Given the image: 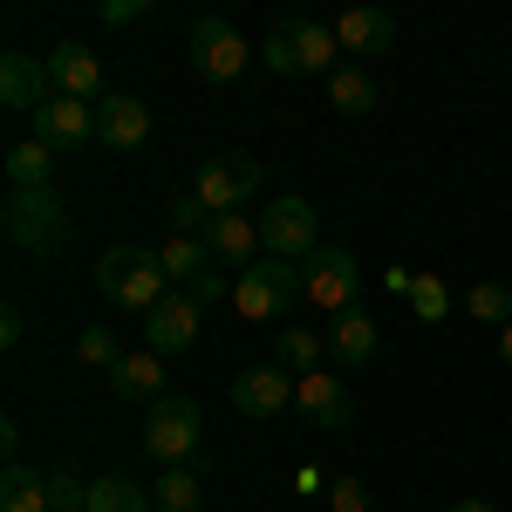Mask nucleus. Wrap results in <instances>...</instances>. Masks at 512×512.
Listing matches in <instances>:
<instances>
[{
  "label": "nucleus",
  "instance_id": "423d86ee",
  "mask_svg": "<svg viewBox=\"0 0 512 512\" xmlns=\"http://www.w3.org/2000/svg\"><path fill=\"white\" fill-rule=\"evenodd\" d=\"M158 260H164V274H171V287H178V294H192L198 308H212V301H226V294H233V274L212 260V246H205V239L171 233L158 246Z\"/></svg>",
  "mask_w": 512,
  "mask_h": 512
},
{
  "label": "nucleus",
  "instance_id": "c756f323",
  "mask_svg": "<svg viewBox=\"0 0 512 512\" xmlns=\"http://www.w3.org/2000/svg\"><path fill=\"white\" fill-rule=\"evenodd\" d=\"M410 308H417V315H424V321H444V315H451V287H444V280H437V274L410 280Z\"/></svg>",
  "mask_w": 512,
  "mask_h": 512
},
{
  "label": "nucleus",
  "instance_id": "ddd939ff",
  "mask_svg": "<svg viewBox=\"0 0 512 512\" xmlns=\"http://www.w3.org/2000/svg\"><path fill=\"white\" fill-rule=\"evenodd\" d=\"M96 144L117 151V158L144 151V144H151V103H137V96H103V103H96Z\"/></svg>",
  "mask_w": 512,
  "mask_h": 512
},
{
  "label": "nucleus",
  "instance_id": "7ed1b4c3",
  "mask_svg": "<svg viewBox=\"0 0 512 512\" xmlns=\"http://www.w3.org/2000/svg\"><path fill=\"white\" fill-rule=\"evenodd\" d=\"M137 444H144V458L151 465H192L198 458V444H205V417H198V403L192 396H158L151 410H144V431H137Z\"/></svg>",
  "mask_w": 512,
  "mask_h": 512
},
{
  "label": "nucleus",
  "instance_id": "9b49d317",
  "mask_svg": "<svg viewBox=\"0 0 512 512\" xmlns=\"http://www.w3.org/2000/svg\"><path fill=\"white\" fill-rule=\"evenodd\" d=\"M294 410H301L315 431H349V424H355L349 376H335V369H315V376H301V390H294Z\"/></svg>",
  "mask_w": 512,
  "mask_h": 512
},
{
  "label": "nucleus",
  "instance_id": "39448f33",
  "mask_svg": "<svg viewBox=\"0 0 512 512\" xmlns=\"http://www.w3.org/2000/svg\"><path fill=\"white\" fill-rule=\"evenodd\" d=\"M260 253H274V260H315L321 253V219H315V205L308 198H267L260 205Z\"/></svg>",
  "mask_w": 512,
  "mask_h": 512
},
{
  "label": "nucleus",
  "instance_id": "473e14b6",
  "mask_svg": "<svg viewBox=\"0 0 512 512\" xmlns=\"http://www.w3.org/2000/svg\"><path fill=\"white\" fill-rule=\"evenodd\" d=\"M260 62L274 69V76H301V62H294V41H287V28H267V41H260Z\"/></svg>",
  "mask_w": 512,
  "mask_h": 512
},
{
  "label": "nucleus",
  "instance_id": "5701e85b",
  "mask_svg": "<svg viewBox=\"0 0 512 512\" xmlns=\"http://www.w3.org/2000/svg\"><path fill=\"white\" fill-rule=\"evenodd\" d=\"M198 506H205V478L192 465H171L151 478V512H198Z\"/></svg>",
  "mask_w": 512,
  "mask_h": 512
},
{
  "label": "nucleus",
  "instance_id": "aec40b11",
  "mask_svg": "<svg viewBox=\"0 0 512 512\" xmlns=\"http://www.w3.org/2000/svg\"><path fill=\"white\" fill-rule=\"evenodd\" d=\"M110 390L123 396V403H158V396H171L164 390V355H151V349H137V355H123L117 369H110Z\"/></svg>",
  "mask_w": 512,
  "mask_h": 512
},
{
  "label": "nucleus",
  "instance_id": "0eeeda50",
  "mask_svg": "<svg viewBox=\"0 0 512 512\" xmlns=\"http://www.w3.org/2000/svg\"><path fill=\"white\" fill-rule=\"evenodd\" d=\"M301 287L321 315H349L355 294H362V267H355L349 246H321L315 260H301Z\"/></svg>",
  "mask_w": 512,
  "mask_h": 512
},
{
  "label": "nucleus",
  "instance_id": "c85d7f7f",
  "mask_svg": "<svg viewBox=\"0 0 512 512\" xmlns=\"http://www.w3.org/2000/svg\"><path fill=\"white\" fill-rule=\"evenodd\" d=\"M171 233H185V239H205V226H212V212H205V198L198 192H185V198H171Z\"/></svg>",
  "mask_w": 512,
  "mask_h": 512
},
{
  "label": "nucleus",
  "instance_id": "cd10ccee",
  "mask_svg": "<svg viewBox=\"0 0 512 512\" xmlns=\"http://www.w3.org/2000/svg\"><path fill=\"white\" fill-rule=\"evenodd\" d=\"M465 315L485 321V328H506L512 321V287L506 280H478V287H465Z\"/></svg>",
  "mask_w": 512,
  "mask_h": 512
},
{
  "label": "nucleus",
  "instance_id": "6ab92c4d",
  "mask_svg": "<svg viewBox=\"0 0 512 512\" xmlns=\"http://www.w3.org/2000/svg\"><path fill=\"white\" fill-rule=\"evenodd\" d=\"M205 246H212V260H219L226 274H246V267L260 260V226H253V219H239V212H226V219H212V226H205Z\"/></svg>",
  "mask_w": 512,
  "mask_h": 512
},
{
  "label": "nucleus",
  "instance_id": "4c0bfd02",
  "mask_svg": "<svg viewBox=\"0 0 512 512\" xmlns=\"http://www.w3.org/2000/svg\"><path fill=\"white\" fill-rule=\"evenodd\" d=\"M499 362H506V369H512V321H506V328H499Z\"/></svg>",
  "mask_w": 512,
  "mask_h": 512
},
{
  "label": "nucleus",
  "instance_id": "f704fd0d",
  "mask_svg": "<svg viewBox=\"0 0 512 512\" xmlns=\"http://www.w3.org/2000/svg\"><path fill=\"white\" fill-rule=\"evenodd\" d=\"M137 14H151V0H103V21L110 28H130Z\"/></svg>",
  "mask_w": 512,
  "mask_h": 512
},
{
  "label": "nucleus",
  "instance_id": "f03ea898",
  "mask_svg": "<svg viewBox=\"0 0 512 512\" xmlns=\"http://www.w3.org/2000/svg\"><path fill=\"white\" fill-rule=\"evenodd\" d=\"M164 260L151 253V246H110L103 260H96V287H103V301H117V308H130V315H151L164 294Z\"/></svg>",
  "mask_w": 512,
  "mask_h": 512
},
{
  "label": "nucleus",
  "instance_id": "20e7f679",
  "mask_svg": "<svg viewBox=\"0 0 512 512\" xmlns=\"http://www.w3.org/2000/svg\"><path fill=\"white\" fill-rule=\"evenodd\" d=\"M301 294H308L301 287V267L294 260H274V253H260L246 274H233V308L246 321H280Z\"/></svg>",
  "mask_w": 512,
  "mask_h": 512
},
{
  "label": "nucleus",
  "instance_id": "6e6552de",
  "mask_svg": "<svg viewBox=\"0 0 512 512\" xmlns=\"http://www.w3.org/2000/svg\"><path fill=\"white\" fill-rule=\"evenodd\" d=\"M246 62H253V48L239 35L233 21H219V14H198L192 21V69L205 82H239L246 76Z\"/></svg>",
  "mask_w": 512,
  "mask_h": 512
},
{
  "label": "nucleus",
  "instance_id": "72a5a7b5",
  "mask_svg": "<svg viewBox=\"0 0 512 512\" xmlns=\"http://www.w3.org/2000/svg\"><path fill=\"white\" fill-rule=\"evenodd\" d=\"M328 506L335 512H376L369 492H362V478H335V485H328Z\"/></svg>",
  "mask_w": 512,
  "mask_h": 512
},
{
  "label": "nucleus",
  "instance_id": "e433bc0d",
  "mask_svg": "<svg viewBox=\"0 0 512 512\" xmlns=\"http://www.w3.org/2000/svg\"><path fill=\"white\" fill-rule=\"evenodd\" d=\"M444 512H499V506H485V499H451Z\"/></svg>",
  "mask_w": 512,
  "mask_h": 512
},
{
  "label": "nucleus",
  "instance_id": "f8f14e48",
  "mask_svg": "<svg viewBox=\"0 0 512 512\" xmlns=\"http://www.w3.org/2000/svg\"><path fill=\"white\" fill-rule=\"evenodd\" d=\"M41 62H48V82H55V96L103 103V55H96V48H82V41H55Z\"/></svg>",
  "mask_w": 512,
  "mask_h": 512
},
{
  "label": "nucleus",
  "instance_id": "a878e982",
  "mask_svg": "<svg viewBox=\"0 0 512 512\" xmlns=\"http://www.w3.org/2000/svg\"><path fill=\"white\" fill-rule=\"evenodd\" d=\"M82 512H151V492L144 485H130V478H89V506Z\"/></svg>",
  "mask_w": 512,
  "mask_h": 512
},
{
  "label": "nucleus",
  "instance_id": "dca6fc26",
  "mask_svg": "<svg viewBox=\"0 0 512 512\" xmlns=\"http://www.w3.org/2000/svg\"><path fill=\"white\" fill-rule=\"evenodd\" d=\"M280 28L294 41V62H301V76H335L349 55H342V41H335V21H315V14H280Z\"/></svg>",
  "mask_w": 512,
  "mask_h": 512
},
{
  "label": "nucleus",
  "instance_id": "1a4fd4ad",
  "mask_svg": "<svg viewBox=\"0 0 512 512\" xmlns=\"http://www.w3.org/2000/svg\"><path fill=\"white\" fill-rule=\"evenodd\" d=\"M260 178H267V164H260V158H246V151H226V158H212L205 171H198L192 192L205 198V212H212V219H226V212H239L246 198L260 192Z\"/></svg>",
  "mask_w": 512,
  "mask_h": 512
},
{
  "label": "nucleus",
  "instance_id": "b1692460",
  "mask_svg": "<svg viewBox=\"0 0 512 512\" xmlns=\"http://www.w3.org/2000/svg\"><path fill=\"white\" fill-rule=\"evenodd\" d=\"M321 355H328V335H315V328H280V342H274V362L301 383V376H315L321 369Z\"/></svg>",
  "mask_w": 512,
  "mask_h": 512
},
{
  "label": "nucleus",
  "instance_id": "412c9836",
  "mask_svg": "<svg viewBox=\"0 0 512 512\" xmlns=\"http://www.w3.org/2000/svg\"><path fill=\"white\" fill-rule=\"evenodd\" d=\"M328 355H335V369H342V376L369 369V355H376V321L362 315V308L335 315V328H328Z\"/></svg>",
  "mask_w": 512,
  "mask_h": 512
},
{
  "label": "nucleus",
  "instance_id": "9d476101",
  "mask_svg": "<svg viewBox=\"0 0 512 512\" xmlns=\"http://www.w3.org/2000/svg\"><path fill=\"white\" fill-rule=\"evenodd\" d=\"M35 144H48L55 158H82L96 144V103H76V96H48L35 110Z\"/></svg>",
  "mask_w": 512,
  "mask_h": 512
},
{
  "label": "nucleus",
  "instance_id": "a211bd4d",
  "mask_svg": "<svg viewBox=\"0 0 512 512\" xmlns=\"http://www.w3.org/2000/svg\"><path fill=\"white\" fill-rule=\"evenodd\" d=\"M335 41H342V55H383L396 41V14L390 7H349V14H335Z\"/></svg>",
  "mask_w": 512,
  "mask_h": 512
},
{
  "label": "nucleus",
  "instance_id": "4be33fe9",
  "mask_svg": "<svg viewBox=\"0 0 512 512\" xmlns=\"http://www.w3.org/2000/svg\"><path fill=\"white\" fill-rule=\"evenodd\" d=\"M383 103V89L369 76V62H342L335 76H328V110H342V117H369Z\"/></svg>",
  "mask_w": 512,
  "mask_h": 512
},
{
  "label": "nucleus",
  "instance_id": "f257e3e1",
  "mask_svg": "<svg viewBox=\"0 0 512 512\" xmlns=\"http://www.w3.org/2000/svg\"><path fill=\"white\" fill-rule=\"evenodd\" d=\"M0 226H7V246H14V253H35V260L69 253V239H76V219H69V205L55 198V185H41V192H7Z\"/></svg>",
  "mask_w": 512,
  "mask_h": 512
},
{
  "label": "nucleus",
  "instance_id": "2eb2a0df",
  "mask_svg": "<svg viewBox=\"0 0 512 512\" xmlns=\"http://www.w3.org/2000/svg\"><path fill=\"white\" fill-rule=\"evenodd\" d=\"M294 376L280 369V362H260V369H239L233 376V410L239 417H280L287 403H294Z\"/></svg>",
  "mask_w": 512,
  "mask_h": 512
},
{
  "label": "nucleus",
  "instance_id": "393cba45",
  "mask_svg": "<svg viewBox=\"0 0 512 512\" xmlns=\"http://www.w3.org/2000/svg\"><path fill=\"white\" fill-rule=\"evenodd\" d=\"M0 512H48V472L7 465V478H0Z\"/></svg>",
  "mask_w": 512,
  "mask_h": 512
},
{
  "label": "nucleus",
  "instance_id": "2f4dec72",
  "mask_svg": "<svg viewBox=\"0 0 512 512\" xmlns=\"http://www.w3.org/2000/svg\"><path fill=\"white\" fill-rule=\"evenodd\" d=\"M76 355H82V362H96V369H117V362H123V349H117V335H110V328H82Z\"/></svg>",
  "mask_w": 512,
  "mask_h": 512
},
{
  "label": "nucleus",
  "instance_id": "f3484780",
  "mask_svg": "<svg viewBox=\"0 0 512 512\" xmlns=\"http://www.w3.org/2000/svg\"><path fill=\"white\" fill-rule=\"evenodd\" d=\"M48 96H55L48 62H35V55H0V103H7L14 117H35Z\"/></svg>",
  "mask_w": 512,
  "mask_h": 512
},
{
  "label": "nucleus",
  "instance_id": "bb28decb",
  "mask_svg": "<svg viewBox=\"0 0 512 512\" xmlns=\"http://www.w3.org/2000/svg\"><path fill=\"white\" fill-rule=\"evenodd\" d=\"M48 171H55V151L35 144V137L7 151V178H14V192H41V185H48Z\"/></svg>",
  "mask_w": 512,
  "mask_h": 512
},
{
  "label": "nucleus",
  "instance_id": "c9c22d12",
  "mask_svg": "<svg viewBox=\"0 0 512 512\" xmlns=\"http://www.w3.org/2000/svg\"><path fill=\"white\" fill-rule=\"evenodd\" d=\"M21 335H28V315H21V308H7V315H0V342H7V349H14V342H21Z\"/></svg>",
  "mask_w": 512,
  "mask_h": 512
},
{
  "label": "nucleus",
  "instance_id": "7c9ffc66",
  "mask_svg": "<svg viewBox=\"0 0 512 512\" xmlns=\"http://www.w3.org/2000/svg\"><path fill=\"white\" fill-rule=\"evenodd\" d=\"M82 506H89V478L48 472V512H82Z\"/></svg>",
  "mask_w": 512,
  "mask_h": 512
},
{
  "label": "nucleus",
  "instance_id": "4468645a",
  "mask_svg": "<svg viewBox=\"0 0 512 512\" xmlns=\"http://www.w3.org/2000/svg\"><path fill=\"white\" fill-rule=\"evenodd\" d=\"M198 315H205V308H198L192 294H164L158 308L144 315V349L151 355H185L198 342Z\"/></svg>",
  "mask_w": 512,
  "mask_h": 512
}]
</instances>
